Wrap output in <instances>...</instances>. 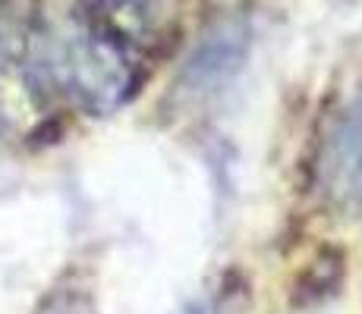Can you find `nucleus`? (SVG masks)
Returning a JSON list of instances; mask_svg holds the SVG:
<instances>
[{"mask_svg":"<svg viewBox=\"0 0 362 314\" xmlns=\"http://www.w3.org/2000/svg\"><path fill=\"white\" fill-rule=\"evenodd\" d=\"M189 0H92L86 19L132 60H155L177 47Z\"/></svg>","mask_w":362,"mask_h":314,"instance_id":"nucleus-2","label":"nucleus"},{"mask_svg":"<svg viewBox=\"0 0 362 314\" xmlns=\"http://www.w3.org/2000/svg\"><path fill=\"white\" fill-rule=\"evenodd\" d=\"M325 192L346 211L362 214V92L337 114L322 157H318Z\"/></svg>","mask_w":362,"mask_h":314,"instance_id":"nucleus-3","label":"nucleus"},{"mask_svg":"<svg viewBox=\"0 0 362 314\" xmlns=\"http://www.w3.org/2000/svg\"><path fill=\"white\" fill-rule=\"evenodd\" d=\"M29 47L47 92H60L95 116L123 107L142 79L139 60L101 35L86 16L57 32H32Z\"/></svg>","mask_w":362,"mask_h":314,"instance_id":"nucleus-1","label":"nucleus"},{"mask_svg":"<svg viewBox=\"0 0 362 314\" xmlns=\"http://www.w3.org/2000/svg\"><path fill=\"white\" fill-rule=\"evenodd\" d=\"M0 4H4V0H0Z\"/></svg>","mask_w":362,"mask_h":314,"instance_id":"nucleus-6","label":"nucleus"},{"mask_svg":"<svg viewBox=\"0 0 362 314\" xmlns=\"http://www.w3.org/2000/svg\"><path fill=\"white\" fill-rule=\"evenodd\" d=\"M240 38H243V32L236 25L221 29L218 35H208V41L199 47L196 60L189 66V79L202 82V85H214V82L224 79L243 57V44L246 41H240Z\"/></svg>","mask_w":362,"mask_h":314,"instance_id":"nucleus-4","label":"nucleus"},{"mask_svg":"<svg viewBox=\"0 0 362 314\" xmlns=\"http://www.w3.org/2000/svg\"><path fill=\"white\" fill-rule=\"evenodd\" d=\"M186 314H227V311H224L221 302H199V305H192Z\"/></svg>","mask_w":362,"mask_h":314,"instance_id":"nucleus-5","label":"nucleus"}]
</instances>
